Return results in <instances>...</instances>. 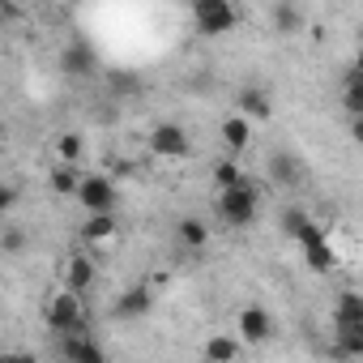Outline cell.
Segmentation results:
<instances>
[{
  "instance_id": "obj_11",
  "label": "cell",
  "mask_w": 363,
  "mask_h": 363,
  "mask_svg": "<svg viewBox=\"0 0 363 363\" xmlns=\"http://www.w3.org/2000/svg\"><path fill=\"white\" fill-rule=\"evenodd\" d=\"M56 346H60L65 363H111V359L99 350V342H90L86 333H65Z\"/></svg>"
},
{
  "instance_id": "obj_13",
  "label": "cell",
  "mask_w": 363,
  "mask_h": 363,
  "mask_svg": "<svg viewBox=\"0 0 363 363\" xmlns=\"http://www.w3.org/2000/svg\"><path fill=\"white\" fill-rule=\"evenodd\" d=\"M269 179L282 184V189H299L303 184V162L295 154H286V150H274L269 154Z\"/></svg>"
},
{
  "instance_id": "obj_1",
  "label": "cell",
  "mask_w": 363,
  "mask_h": 363,
  "mask_svg": "<svg viewBox=\"0 0 363 363\" xmlns=\"http://www.w3.org/2000/svg\"><path fill=\"white\" fill-rule=\"evenodd\" d=\"M43 320H48V329H52L56 337H65V333H82V320H86L82 295L56 286V291L48 295V303H43Z\"/></svg>"
},
{
  "instance_id": "obj_25",
  "label": "cell",
  "mask_w": 363,
  "mask_h": 363,
  "mask_svg": "<svg viewBox=\"0 0 363 363\" xmlns=\"http://www.w3.org/2000/svg\"><path fill=\"white\" fill-rule=\"evenodd\" d=\"M312 218H308V210L303 206H291V210H282V231L291 235V240H299V231L308 227Z\"/></svg>"
},
{
  "instance_id": "obj_31",
  "label": "cell",
  "mask_w": 363,
  "mask_h": 363,
  "mask_svg": "<svg viewBox=\"0 0 363 363\" xmlns=\"http://www.w3.org/2000/svg\"><path fill=\"white\" fill-rule=\"evenodd\" d=\"M350 73H359V77H363V48L354 52V65H350Z\"/></svg>"
},
{
  "instance_id": "obj_9",
  "label": "cell",
  "mask_w": 363,
  "mask_h": 363,
  "mask_svg": "<svg viewBox=\"0 0 363 363\" xmlns=\"http://www.w3.org/2000/svg\"><path fill=\"white\" fill-rule=\"evenodd\" d=\"M274 337V316L261 303H244L240 308V342L244 346H265Z\"/></svg>"
},
{
  "instance_id": "obj_14",
  "label": "cell",
  "mask_w": 363,
  "mask_h": 363,
  "mask_svg": "<svg viewBox=\"0 0 363 363\" xmlns=\"http://www.w3.org/2000/svg\"><path fill=\"white\" fill-rule=\"evenodd\" d=\"M218 133H223V145L231 150V154H244L248 145H252V120L248 116H227L223 124H218Z\"/></svg>"
},
{
  "instance_id": "obj_3",
  "label": "cell",
  "mask_w": 363,
  "mask_h": 363,
  "mask_svg": "<svg viewBox=\"0 0 363 363\" xmlns=\"http://www.w3.org/2000/svg\"><path fill=\"white\" fill-rule=\"evenodd\" d=\"M145 141H150V154H154V158H167V162H179V158H189V154H193V137H189V128H184V124H171V120L154 124Z\"/></svg>"
},
{
  "instance_id": "obj_18",
  "label": "cell",
  "mask_w": 363,
  "mask_h": 363,
  "mask_svg": "<svg viewBox=\"0 0 363 363\" xmlns=\"http://www.w3.org/2000/svg\"><path fill=\"white\" fill-rule=\"evenodd\" d=\"M52 154H56V162H60V167H77V162H82V154H86L82 133H56Z\"/></svg>"
},
{
  "instance_id": "obj_20",
  "label": "cell",
  "mask_w": 363,
  "mask_h": 363,
  "mask_svg": "<svg viewBox=\"0 0 363 363\" xmlns=\"http://www.w3.org/2000/svg\"><path fill=\"white\" fill-rule=\"evenodd\" d=\"M214 184H218V193H231V189L248 184V175H244L240 158H218V162H214Z\"/></svg>"
},
{
  "instance_id": "obj_28",
  "label": "cell",
  "mask_w": 363,
  "mask_h": 363,
  "mask_svg": "<svg viewBox=\"0 0 363 363\" xmlns=\"http://www.w3.org/2000/svg\"><path fill=\"white\" fill-rule=\"evenodd\" d=\"M22 244H26V235H22L18 227H9V231H5V252H22Z\"/></svg>"
},
{
  "instance_id": "obj_16",
  "label": "cell",
  "mask_w": 363,
  "mask_h": 363,
  "mask_svg": "<svg viewBox=\"0 0 363 363\" xmlns=\"http://www.w3.org/2000/svg\"><path fill=\"white\" fill-rule=\"evenodd\" d=\"M82 179H86V175H77V167H60V162H56V167L48 171V189H52L56 197H73V201H77Z\"/></svg>"
},
{
  "instance_id": "obj_2",
  "label": "cell",
  "mask_w": 363,
  "mask_h": 363,
  "mask_svg": "<svg viewBox=\"0 0 363 363\" xmlns=\"http://www.w3.org/2000/svg\"><path fill=\"white\" fill-rule=\"evenodd\" d=\"M214 210H218V218H223L227 227H248V223H257V214H261V193H257L252 179H248V184H240V189H231V193H218Z\"/></svg>"
},
{
  "instance_id": "obj_17",
  "label": "cell",
  "mask_w": 363,
  "mask_h": 363,
  "mask_svg": "<svg viewBox=\"0 0 363 363\" xmlns=\"http://www.w3.org/2000/svg\"><path fill=\"white\" fill-rule=\"evenodd\" d=\"M60 65H65L69 77H90V73H94V52H90L86 43H69V48L60 52Z\"/></svg>"
},
{
  "instance_id": "obj_24",
  "label": "cell",
  "mask_w": 363,
  "mask_h": 363,
  "mask_svg": "<svg viewBox=\"0 0 363 363\" xmlns=\"http://www.w3.org/2000/svg\"><path fill=\"white\" fill-rule=\"evenodd\" d=\"M269 22H274V30H278V35H295V30L303 26V18H299V9H295V5H274Z\"/></svg>"
},
{
  "instance_id": "obj_27",
  "label": "cell",
  "mask_w": 363,
  "mask_h": 363,
  "mask_svg": "<svg viewBox=\"0 0 363 363\" xmlns=\"http://www.w3.org/2000/svg\"><path fill=\"white\" fill-rule=\"evenodd\" d=\"M13 206H18V184H13V179H5V184H0V210L9 214Z\"/></svg>"
},
{
  "instance_id": "obj_5",
  "label": "cell",
  "mask_w": 363,
  "mask_h": 363,
  "mask_svg": "<svg viewBox=\"0 0 363 363\" xmlns=\"http://www.w3.org/2000/svg\"><path fill=\"white\" fill-rule=\"evenodd\" d=\"M193 22L201 35H227L240 26V9L227 5V0H197L193 5Z\"/></svg>"
},
{
  "instance_id": "obj_29",
  "label": "cell",
  "mask_w": 363,
  "mask_h": 363,
  "mask_svg": "<svg viewBox=\"0 0 363 363\" xmlns=\"http://www.w3.org/2000/svg\"><path fill=\"white\" fill-rule=\"evenodd\" d=\"M0 363H35V354H26V350H5V354H0Z\"/></svg>"
},
{
  "instance_id": "obj_10",
  "label": "cell",
  "mask_w": 363,
  "mask_h": 363,
  "mask_svg": "<svg viewBox=\"0 0 363 363\" xmlns=\"http://www.w3.org/2000/svg\"><path fill=\"white\" fill-rule=\"evenodd\" d=\"M235 111L248 116V120H269V116H274V94H269L265 86H240Z\"/></svg>"
},
{
  "instance_id": "obj_15",
  "label": "cell",
  "mask_w": 363,
  "mask_h": 363,
  "mask_svg": "<svg viewBox=\"0 0 363 363\" xmlns=\"http://www.w3.org/2000/svg\"><path fill=\"white\" fill-rule=\"evenodd\" d=\"M150 308H154V295H150V286H128V291L116 299V308H111V312H116L120 320H137V316H145Z\"/></svg>"
},
{
  "instance_id": "obj_8",
  "label": "cell",
  "mask_w": 363,
  "mask_h": 363,
  "mask_svg": "<svg viewBox=\"0 0 363 363\" xmlns=\"http://www.w3.org/2000/svg\"><path fill=\"white\" fill-rule=\"evenodd\" d=\"M82 244H86V252H111V248L120 244V223H116V214H94V218H86V223H82Z\"/></svg>"
},
{
  "instance_id": "obj_12",
  "label": "cell",
  "mask_w": 363,
  "mask_h": 363,
  "mask_svg": "<svg viewBox=\"0 0 363 363\" xmlns=\"http://www.w3.org/2000/svg\"><path fill=\"white\" fill-rule=\"evenodd\" d=\"M240 350H244L240 333H210L201 342V359L206 363H240Z\"/></svg>"
},
{
  "instance_id": "obj_4",
  "label": "cell",
  "mask_w": 363,
  "mask_h": 363,
  "mask_svg": "<svg viewBox=\"0 0 363 363\" xmlns=\"http://www.w3.org/2000/svg\"><path fill=\"white\" fill-rule=\"evenodd\" d=\"M77 206L86 210V218H94V214H116L120 193H116V184H111V175H86V179H82V193H77Z\"/></svg>"
},
{
  "instance_id": "obj_26",
  "label": "cell",
  "mask_w": 363,
  "mask_h": 363,
  "mask_svg": "<svg viewBox=\"0 0 363 363\" xmlns=\"http://www.w3.org/2000/svg\"><path fill=\"white\" fill-rule=\"evenodd\" d=\"M107 86H111L116 94H141V77H137V73H116V69H111V73H107Z\"/></svg>"
},
{
  "instance_id": "obj_19",
  "label": "cell",
  "mask_w": 363,
  "mask_h": 363,
  "mask_svg": "<svg viewBox=\"0 0 363 363\" xmlns=\"http://www.w3.org/2000/svg\"><path fill=\"white\" fill-rule=\"evenodd\" d=\"M175 240L184 244V248H193V252H201V248L210 244V227H206L201 218H179V223H175Z\"/></svg>"
},
{
  "instance_id": "obj_30",
  "label": "cell",
  "mask_w": 363,
  "mask_h": 363,
  "mask_svg": "<svg viewBox=\"0 0 363 363\" xmlns=\"http://www.w3.org/2000/svg\"><path fill=\"white\" fill-rule=\"evenodd\" d=\"M350 137H354V145H363V116L350 120Z\"/></svg>"
},
{
  "instance_id": "obj_22",
  "label": "cell",
  "mask_w": 363,
  "mask_h": 363,
  "mask_svg": "<svg viewBox=\"0 0 363 363\" xmlns=\"http://www.w3.org/2000/svg\"><path fill=\"white\" fill-rule=\"evenodd\" d=\"M333 320L337 325H363V295L359 291H342L333 303Z\"/></svg>"
},
{
  "instance_id": "obj_21",
  "label": "cell",
  "mask_w": 363,
  "mask_h": 363,
  "mask_svg": "<svg viewBox=\"0 0 363 363\" xmlns=\"http://www.w3.org/2000/svg\"><path fill=\"white\" fill-rule=\"evenodd\" d=\"M333 350H337L342 359H359V354H363V325H337Z\"/></svg>"
},
{
  "instance_id": "obj_23",
  "label": "cell",
  "mask_w": 363,
  "mask_h": 363,
  "mask_svg": "<svg viewBox=\"0 0 363 363\" xmlns=\"http://www.w3.org/2000/svg\"><path fill=\"white\" fill-rule=\"evenodd\" d=\"M342 111L350 120L363 116V77L359 73H346V82H342Z\"/></svg>"
},
{
  "instance_id": "obj_6",
  "label": "cell",
  "mask_w": 363,
  "mask_h": 363,
  "mask_svg": "<svg viewBox=\"0 0 363 363\" xmlns=\"http://www.w3.org/2000/svg\"><path fill=\"white\" fill-rule=\"evenodd\" d=\"M94 282H99L94 252H69V257L60 261V286H65V291H73V295H86Z\"/></svg>"
},
{
  "instance_id": "obj_7",
  "label": "cell",
  "mask_w": 363,
  "mask_h": 363,
  "mask_svg": "<svg viewBox=\"0 0 363 363\" xmlns=\"http://www.w3.org/2000/svg\"><path fill=\"white\" fill-rule=\"evenodd\" d=\"M299 248H303V257H308V265L312 269H320V274H329V269H337V248L329 244V235L316 227V223H308L303 231H299Z\"/></svg>"
}]
</instances>
